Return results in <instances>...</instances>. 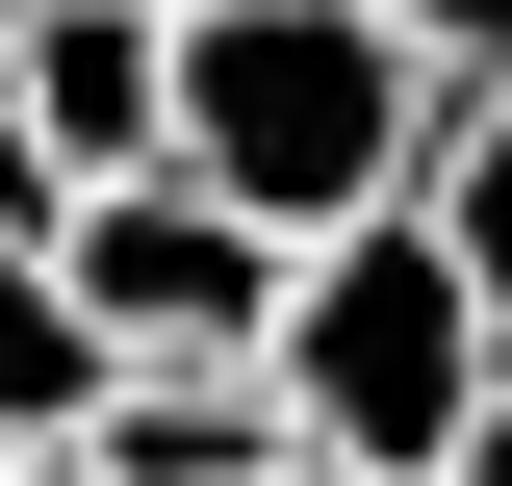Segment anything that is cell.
Returning <instances> with one entry per match:
<instances>
[{
    "label": "cell",
    "instance_id": "obj_9",
    "mask_svg": "<svg viewBox=\"0 0 512 486\" xmlns=\"http://www.w3.org/2000/svg\"><path fill=\"white\" fill-rule=\"evenodd\" d=\"M384 26H410L436 77H512V0H384Z\"/></svg>",
    "mask_w": 512,
    "mask_h": 486
},
{
    "label": "cell",
    "instance_id": "obj_2",
    "mask_svg": "<svg viewBox=\"0 0 512 486\" xmlns=\"http://www.w3.org/2000/svg\"><path fill=\"white\" fill-rule=\"evenodd\" d=\"M256 359H282V410H308V435H359V461L436 486V461H461V410L512 384V307L461 282L436 180H410V205H359V231L282 256V333H256Z\"/></svg>",
    "mask_w": 512,
    "mask_h": 486
},
{
    "label": "cell",
    "instance_id": "obj_8",
    "mask_svg": "<svg viewBox=\"0 0 512 486\" xmlns=\"http://www.w3.org/2000/svg\"><path fill=\"white\" fill-rule=\"evenodd\" d=\"M52 205H77V154L26 128V77H0V231H52Z\"/></svg>",
    "mask_w": 512,
    "mask_h": 486
},
{
    "label": "cell",
    "instance_id": "obj_5",
    "mask_svg": "<svg viewBox=\"0 0 512 486\" xmlns=\"http://www.w3.org/2000/svg\"><path fill=\"white\" fill-rule=\"evenodd\" d=\"M77 435H103L128 486H282V435H308V410H282V359H103V410H77Z\"/></svg>",
    "mask_w": 512,
    "mask_h": 486
},
{
    "label": "cell",
    "instance_id": "obj_1",
    "mask_svg": "<svg viewBox=\"0 0 512 486\" xmlns=\"http://www.w3.org/2000/svg\"><path fill=\"white\" fill-rule=\"evenodd\" d=\"M461 77L384 26V0H180V154L256 205V231H359V205L436 180Z\"/></svg>",
    "mask_w": 512,
    "mask_h": 486
},
{
    "label": "cell",
    "instance_id": "obj_4",
    "mask_svg": "<svg viewBox=\"0 0 512 486\" xmlns=\"http://www.w3.org/2000/svg\"><path fill=\"white\" fill-rule=\"evenodd\" d=\"M26 128H52L77 180H128V154H180V0H26Z\"/></svg>",
    "mask_w": 512,
    "mask_h": 486
},
{
    "label": "cell",
    "instance_id": "obj_6",
    "mask_svg": "<svg viewBox=\"0 0 512 486\" xmlns=\"http://www.w3.org/2000/svg\"><path fill=\"white\" fill-rule=\"evenodd\" d=\"M103 359H128V333L77 307V256L0 231V435H77V410H103Z\"/></svg>",
    "mask_w": 512,
    "mask_h": 486
},
{
    "label": "cell",
    "instance_id": "obj_3",
    "mask_svg": "<svg viewBox=\"0 0 512 486\" xmlns=\"http://www.w3.org/2000/svg\"><path fill=\"white\" fill-rule=\"evenodd\" d=\"M52 256H77V307H103L128 359H256L308 231H256L205 154H128V180H77V205H52Z\"/></svg>",
    "mask_w": 512,
    "mask_h": 486
},
{
    "label": "cell",
    "instance_id": "obj_7",
    "mask_svg": "<svg viewBox=\"0 0 512 486\" xmlns=\"http://www.w3.org/2000/svg\"><path fill=\"white\" fill-rule=\"evenodd\" d=\"M436 231H461V282L512 307V77H461V128H436Z\"/></svg>",
    "mask_w": 512,
    "mask_h": 486
},
{
    "label": "cell",
    "instance_id": "obj_10",
    "mask_svg": "<svg viewBox=\"0 0 512 486\" xmlns=\"http://www.w3.org/2000/svg\"><path fill=\"white\" fill-rule=\"evenodd\" d=\"M436 486H512V384H487V410H461V461H436Z\"/></svg>",
    "mask_w": 512,
    "mask_h": 486
}]
</instances>
